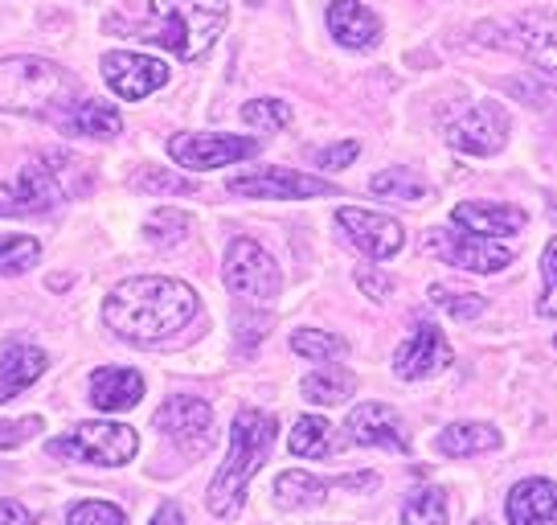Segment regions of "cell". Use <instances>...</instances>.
<instances>
[{
    "label": "cell",
    "mask_w": 557,
    "mask_h": 525,
    "mask_svg": "<svg viewBox=\"0 0 557 525\" xmlns=\"http://www.w3.org/2000/svg\"><path fill=\"white\" fill-rule=\"evenodd\" d=\"M197 292L169 276H136L111 288L103 304L107 329L132 345H160L197 316Z\"/></svg>",
    "instance_id": "6da1fadb"
},
{
    "label": "cell",
    "mask_w": 557,
    "mask_h": 525,
    "mask_svg": "<svg viewBox=\"0 0 557 525\" xmlns=\"http://www.w3.org/2000/svg\"><path fill=\"white\" fill-rule=\"evenodd\" d=\"M278 439V423L275 415H267V411H238L234 415V427H230V455L226 464L218 468L213 476V485H209V497L206 505L209 513H218V517H238V509L246 501V485L255 480V473L262 468V460L271 455Z\"/></svg>",
    "instance_id": "7a4b0ae2"
},
{
    "label": "cell",
    "mask_w": 557,
    "mask_h": 525,
    "mask_svg": "<svg viewBox=\"0 0 557 525\" xmlns=\"http://www.w3.org/2000/svg\"><path fill=\"white\" fill-rule=\"evenodd\" d=\"M78 95V78L37 53L0 58V111L13 115H37V120H58Z\"/></svg>",
    "instance_id": "3957f363"
},
{
    "label": "cell",
    "mask_w": 557,
    "mask_h": 525,
    "mask_svg": "<svg viewBox=\"0 0 557 525\" xmlns=\"http://www.w3.org/2000/svg\"><path fill=\"white\" fill-rule=\"evenodd\" d=\"M83 160L66 152H37L21 164L13 181H0V218H21V213L53 210L58 202H66L74 190H83Z\"/></svg>",
    "instance_id": "277c9868"
},
{
    "label": "cell",
    "mask_w": 557,
    "mask_h": 525,
    "mask_svg": "<svg viewBox=\"0 0 557 525\" xmlns=\"http://www.w3.org/2000/svg\"><path fill=\"white\" fill-rule=\"evenodd\" d=\"M152 13H157V29L136 37L157 41L181 62H201L213 50L218 34L226 29L230 0H152Z\"/></svg>",
    "instance_id": "5b68a950"
},
{
    "label": "cell",
    "mask_w": 557,
    "mask_h": 525,
    "mask_svg": "<svg viewBox=\"0 0 557 525\" xmlns=\"http://www.w3.org/2000/svg\"><path fill=\"white\" fill-rule=\"evenodd\" d=\"M46 452L83 460V464H99V468H120L139 452V436L127 423H83L70 436L50 439Z\"/></svg>",
    "instance_id": "8992f818"
},
{
    "label": "cell",
    "mask_w": 557,
    "mask_h": 525,
    "mask_svg": "<svg viewBox=\"0 0 557 525\" xmlns=\"http://www.w3.org/2000/svg\"><path fill=\"white\" fill-rule=\"evenodd\" d=\"M226 288L238 300H250V304H271V300L283 292V271L278 262L262 251L255 239H234L226 246Z\"/></svg>",
    "instance_id": "52a82bcc"
},
{
    "label": "cell",
    "mask_w": 557,
    "mask_h": 525,
    "mask_svg": "<svg viewBox=\"0 0 557 525\" xmlns=\"http://www.w3.org/2000/svg\"><path fill=\"white\" fill-rule=\"evenodd\" d=\"M422 246H426L431 255H438L443 262L463 267V271H475V276H496V271H505L508 262H512V251H508V246L492 243L487 234H475V230H463V227L426 230Z\"/></svg>",
    "instance_id": "ba28073f"
},
{
    "label": "cell",
    "mask_w": 557,
    "mask_h": 525,
    "mask_svg": "<svg viewBox=\"0 0 557 525\" xmlns=\"http://www.w3.org/2000/svg\"><path fill=\"white\" fill-rule=\"evenodd\" d=\"M259 152V141L250 136H226V132H181L169 141V157L189 169V173H209L222 164H238Z\"/></svg>",
    "instance_id": "9c48e42d"
},
{
    "label": "cell",
    "mask_w": 557,
    "mask_h": 525,
    "mask_svg": "<svg viewBox=\"0 0 557 525\" xmlns=\"http://www.w3.org/2000/svg\"><path fill=\"white\" fill-rule=\"evenodd\" d=\"M226 190L238 193V197H278V202H304V197H341L332 181L296 173V169H278V164H267V169H250V173L230 176Z\"/></svg>",
    "instance_id": "30bf717a"
},
{
    "label": "cell",
    "mask_w": 557,
    "mask_h": 525,
    "mask_svg": "<svg viewBox=\"0 0 557 525\" xmlns=\"http://www.w3.org/2000/svg\"><path fill=\"white\" fill-rule=\"evenodd\" d=\"M447 141L459 148V152H468V157H492V152H500L508 141V115L500 103H492V99H480V103H471L459 120H451L447 127Z\"/></svg>",
    "instance_id": "8fae6325"
},
{
    "label": "cell",
    "mask_w": 557,
    "mask_h": 525,
    "mask_svg": "<svg viewBox=\"0 0 557 525\" xmlns=\"http://www.w3.org/2000/svg\"><path fill=\"white\" fill-rule=\"evenodd\" d=\"M103 78L120 99L139 103V99H148L152 90H160L169 83V66L160 58H148V53L115 50V53H103Z\"/></svg>",
    "instance_id": "7c38bea8"
},
{
    "label": "cell",
    "mask_w": 557,
    "mask_h": 525,
    "mask_svg": "<svg viewBox=\"0 0 557 525\" xmlns=\"http://www.w3.org/2000/svg\"><path fill=\"white\" fill-rule=\"evenodd\" d=\"M447 366H451V345H447L443 329L431 325V320H418L414 333L406 337L398 345V353H394V369H398V378H406V382L435 378Z\"/></svg>",
    "instance_id": "4fadbf2b"
},
{
    "label": "cell",
    "mask_w": 557,
    "mask_h": 525,
    "mask_svg": "<svg viewBox=\"0 0 557 525\" xmlns=\"http://www.w3.org/2000/svg\"><path fill=\"white\" fill-rule=\"evenodd\" d=\"M336 222H341V230L348 234V243L361 246L369 259H394V255L401 251V243H406L401 222L385 218V213L341 206V210H336Z\"/></svg>",
    "instance_id": "5bb4252c"
},
{
    "label": "cell",
    "mask_w": 557,
    "mask_h": 525,
    "mask_svg": "<svg viewBox=\"0 0 557 525\" xmlns=\"http://www.w3.org/2000/svg\"><path fill=\"white\" fill-rule=\"evenodd\" d=\"M345 431L352 443H361V448H389V452H410V436H406V423L394 406L385 403H361L352 406V415H348Z\"/></svg>",
    "instance_id": "9a60e30c"
},
{
    "label": "cell",
    "mask_w": 557,
    "mask_h": 525,
    "mask_svg": "<svg viewBox=\"0 0 557 525\" xmlns=\"http://www.w3.org/2000/svg\"><path fill=\"white\" fill-rule=\"evenodd\" d=\"M157 427L173 439V443L197 452V448H206L209 443L213 406H209L206 399H197V394H173V399L157 411Z\"/></svg>",
    "instance_id": "2e32d148"
},
{
    "label": "cell",
    "mask_w": 557,
    "mask_h": 525,
    "mask_svg": "<svg viewBox=\"0 0 557 525\" xmlns=\"http://www.w3.org/2000/svg\"><path fill=\"white\" fill-rule=\"evenodd\" d=\"M508 50H521L537 71L557 78V13L549 9H529L517 17L512 34L505 37Z\"/></svg>",
    "instance_id": "e0dca14e"
},
{
    "label": "cell",
    "mask_w": 557,
    "mask_h": 525,
    "mask_svg": "<svg viewBox=\"0 0 557 525\" xmlns=\"http://www.w3.org/2000/svg\"><path fill=\"white\" fill-rule=\"evenodd\" d=\"M332 489H377V476L357 473V476H341V480H315L308 473H283L275 480V501L283 509H308V505H320Z\"/></svg>",
    "instance_id": "ac0fdd59"
},
{
    "label": "cell",
    "mask_w": 557,
    "mask_h": 525,
    "mask_svg": "<svg viewBox=\"0 0 557 525\" xmlns=\"http://www.w3.org/2000/svg\"><path fill=\"white\" fill-rule=\"evenodd\" d=\"M53 123H58L62 132H70V136H90V141H111V136L123 132L120 107L107 103V99H90V95L74 99Z\"/></svg>",
    "instance_id": "d6986e66"
},
{
    "label": "cell",
    "mask_w": 557,
    "mask_h": 525,
    "mask_svg": "<svg viewBox=\"0 0 557 525\" xmlns=\"http://www.w3.org/2000/svg\"><path fill=\"white\" fill-rule=\"evenodd\" d=\"M455 227L487 234V239H500V234H521L529 213L521 206H508V202H459L451 210Z\"/></svg>",
    "instance_id": "ffe728a7"
},
{
    "label": "cell",
    "mask_w": 557,
    "mask_h": 525,
    "mask_svg": "<svg viewBox=\"0 0 557 525\" xmlns=\"http://www.w3.org/2000/svg\"><path fill=\"white\" fill-rule=\"evenodd\" d=\"M144 399V378L127 366H99L90 374V403L107 411V415H120Z\"/></svg>",
    "instance_id": "44dd1931"
},
{
    "label": "cell",
    "mask_w": 557,
    "mask_h": 525,
    "mask_svg": "<svg viewBox=\"0 0 557 525\" xmlns=\"http://www.w3.org/2000/svg\"><path fill=\"white\" fill-rule=\"evenodd\" d=\"M329 29L348 50H369L382 41V21H377V13H369L361 0H332Z\"/></svg>",
    "instance_id": "7402d4cb"
},
{
    "label": "cell",
    "mask_w": 557,
    "mask_h": 525,
    "mask_svg": "<svg viewBox=\"0 0 557 525\" xmlns=\"http://www.w3.org/2000/svg\"><path fill=\"white\" fill-rule=\"evenodd\" d=\"M508 525H549L557 522V485L545 476H529L508 492Z\"/></svg>",
    "instance_id": "603a6c76"
},
{
    "label": "cell",
    "mask_w": 557,
    "mask_h": 525,
    "mask_svg": "<svg viewBox=\"0 0 557 525\" xmlns=\"http://www.w3.org/2000/svg\"><path fill=\"white\" fill-rule=\"evenodd\" d=\"M50 366L46 350L37 345H25V341H13L0 350V403H9L13 394H21L25 386H34Z\"/></svg>",
    "instance_id": "cb8c5ba5"
},
{
    "label": "cell",
    "mask_w": 557,
    "mask_h": 525,
    "mask_svg": "<svg viewBox=\"0 0 557 525\" xmlns=\"http://www.w3.org/2000/svg\"><path fill=\"white\" fill-rule=\"evenodd\" d=\"M492 448H500V431L487 427V423H451L438 436V452L443 455H480L492 452Z\"/></svg>",
    "instance_id": "d4e9b609"
},
{
    "label": "cell",
    "mask_w": 557,
    "mask_h": 525,
    "mask_svg": "<svg viewBox=\"0 0 557 525\" xmlns=\"http://www.w3.org/2000/svg\"><path fill=\"white\" fill-rule=\"evenodd\" d=\"M304 399L308 403H320V406H336V403H345L348 394L357 390V378L348 374L345 366H320L315 374H308L304 378Z\"/></svg>",
    "instance_id": "484cf974"
},
{
    "label": "cell",
    "mask_w": 557,
    "mask_h": 525,
    "mask_svg": "<svg viewBox=\"0 0 557 525\" xmlns=\"http://www.w3.org/2000/svg\"><path fill=\"white\" fill-rule=\"evenodd\" d=\"M401 525H447V492L414 489L401 501Z\"/></svg>",
    "instance_id": "4316f807"
},
{
    "label": "cell",
    "mask_w": 557,
    "mask_h": 525,
    "mask_svg": "<svg viewBox=\"0 0 557 525\" xmlns=\"http://www.w3.org/2000/svg\"><path fill=\"white\" fill-rule=\"evenodd\" d=\"M287 448H292V455H312V460H320V455L332 452V427L320 419V415H304V419H296V427H292Z\"/></svg>",
    "instance_id": "83f0119b"
},
{
    "label": "cell",
    "mask_w": 557,
    "mask_h": 525,
    "mask_svg": "<svg viewBox=\"0 0 557 525\" xmlns=\"http://www.w3.org/2000/svg\"><path fill=\"white\" fill-rule=\"evenodd\" d=\"M369 190L377 193V197H389V202H422V197H426V185H422L410 169H401V164L373 176Z\"/></svg>",
    "instance_id": "f1b7e54d"
},
{
    "label": "cell",
    "mask_w": 557,
    "mask_h": 525,
    "mask_svg": "<svg viewBox=\"0 0 557 525\" xmlns=\"http://www.w3.org/2000/svg\"><path fill=\"white\" fill-rule=\"evenodd\" d=\"M41 255V243L29 234H0V276H21L29 271Z\"/></svg>",
    "instance_id": "f546056e"
},
{
    "label": "cell",
    "mask_w": 557,
    "mask_h": 525,
    "mask_svg": "<svg viewBox=\"0 0 557 525\" xmlns=\"http://www.w3.org/2000/svg\"><path fill=\"white\" fill-rule=\"evenodd\" d=\"M292 350H296L299 357H308V362H332V357H341L348 345H345V337L324 333V329H296V333H292Z\"/></svg>",
    "instance_id": "4dcf8cb0"
},
{
    "label": "cell",
    "mask_w": 557,
    "mask_h": 525,
    "mask_svg": "<svg viewBox=\"0 0 557 525\" xmlns=\"http://www.w3.org/2000/svg\"><path fill=\"white\" fill-rule=\"evenodd\" d=\"M144 234H148V243L157 246H173L181 243L185 234H189V213L181 210H157L148 222H144Z\"/></svg>",
    "instance_id": "1f68e13d"
},
{
    "label": "cell",
    "mask_w": 557,
    "mask_h": 525,
    "mask_svg": "<svg viewBox=\"0 0 557 525\" xmlns=\"http://www.w3.org/2000/svg\"><path fill=\"white\" fill-rule=\"evenodd\" d=\"M243 120L250 127H259V132H278V127L292 123V107L283 103V99H250L243 107Z\"/></svg>",
    "instance_id": "d6a6232c"
},
{
    "label": "cell",
    "mask_w": 557,
    "mask_h": 525,
    "mask_svg": "<svg viewBox=\"0 0 557 525\" xmlns=\"http://www.w3.org/2000/svg\"><path fill=\"white\" fill-rule=\"evenodd\" d=\"M431 304L447 308L455 320H475L487 308L484 296H475V292H451V288H431Z\"/></svg>",
    "instance_id": "836d02e7"
},
{
    "label": "cell",
    "mask_w": 557,
    "mask_h": 525,
    "mask_svg": "<svg viewBox=\"0 0 557 525\" xmlns=\"http://www.w3.org/2000/svg\"><path fill=\"white\" fill-rule=\"evenodd\" d=\"M66 525H127V517L111 501H78L66 513Z\"/></svg>",
    "instance_id": "e575fe53"
},
{
    "label": "cell",
    "mask_w": 557,
    "mask_h": 525,
    "mask_svg": "<svg viewBox=\"0 0 557 525\" xmlns=\"http://www.w3.org/2000/svg\"><path fill=\"white\" fill-rule=\"evenodd\" d=\"M136 190L139 193H193V181H185L181 173H169V169H139L136 173Z\"/></svg>",
    "instance_id": "d590c367"
},
{
    "label": "cell",
    "mask_w": 557,
    "mask_h": 525,
    "mask_svg": "<svg viewBox=\"0 0 557 525\" xmlns=\"http://www.w3.org/2000/svg\"><path fill=\"white\" fill-rule=\"evenodd\" d=\"M541 276H545V292L537 300V313L557 316V239H549L545 255H541Z\"/></svg>",
    "instance_id": "8d00e7d4"
},
{
    "label": "cell",
    "mask_w": 557,
    "mask_h": 525,
    "mask_svg": "<svg viewBox=\"0 0 557 525\" xmlns=\"http://www.w3.org/2000/svg\"><path fill=\"white\" fill-rule=\"evenodd\" d=\"M41 431V419L37 415H25V419H0V448H21L25 439H34Z\"/></svg>",
    "instance_id": "74e56055"
},
{
    "label": "cell",
    "mask_w": 557,
    "mask_h": 525,
    "mask_svg": "<svg viewBox=\"0 0 557 525\" xmlns=\"http://www.w3.org/2000/svg\"><path fill=\"white\" fill-rule=\"evenodd\" d=\"M357 152H361V144H357V141L332 144V148H324V152H320V169H348V164L357 160Z\"/></svg>",
    "instance_id": "f35d334b"
},
{
    "label": "cell",
    "mask_w": 557,
    "mask_h": 525,
    "mask_svg": "<svg viewBox=\"0 0 557 525\" xmlns=\"http://www.w3.org/2000/svg\"><path fill=\"white\" fill-rule=\"evenodd\" d=\"M357 288H361L369 300H385L394 292V283L385 280L382 271H373V267H361V271H357Z\"/></svg>",
    "instance_id": "ab89813d"
},
{
    "label": "cell",
    "mask_w": 557,
    "mask_h": 525,
    "mask_svg": "<svg viewBox=\"0 0 557 525\" xmlns=\"http://www.w3.org/2000/svg\"><path fill=\"white\" fill-rule=\"evenodd\" d=\"M0 525H34V513L21 501H0Z\"/></svg>",
    "instance_id": "60d3db41"
},
{
    "label": "cell",
    "mask_w": 557,
    "mask_h": 525,
    "mask_svg": "<svg viewBox=\"0 0 557 525\" xmlns=\"http://www.w3.org/2000/svg\"><path fill=\"white\" fill-rule=\"evenodd\" d=\"M508 90H512V95H524V103H537V107H545V99H549L545 90H541V87H529L524 78H512V83H508Z\"/></svg>",
    "instance_id": "b9f144b4"
},
{
    "label": "cell",
    "mask_w": 557,
    "mask_h": 525,
    "mask_svg": "<svg viewBox=\"0 0 557 525\" xmlns=\"http://www.w3.org/2000/svg\"><path fill=\"white\" fill-rule=\"evenodd\" d=\"M152 525H185V513H181V509H176L173 501H164V505L157 509Z\"/></svg>",
    "instance_id": "7bdbcfd3"
},
{
    "label": "cell",
    "mask_w": 557,
    "mask_h": 525,
    "mask_svg": "<svg viewBox=\"0 0 557 525\" xmlns=\"http://www.w3.org/2000/svg\"><path fill=\"white\" fill-rule=\"evenodd\" d=\"M554 350H557V337H554Z\"/></svg>",
    "instance_id": "ee69618b"
}]
</instances>
